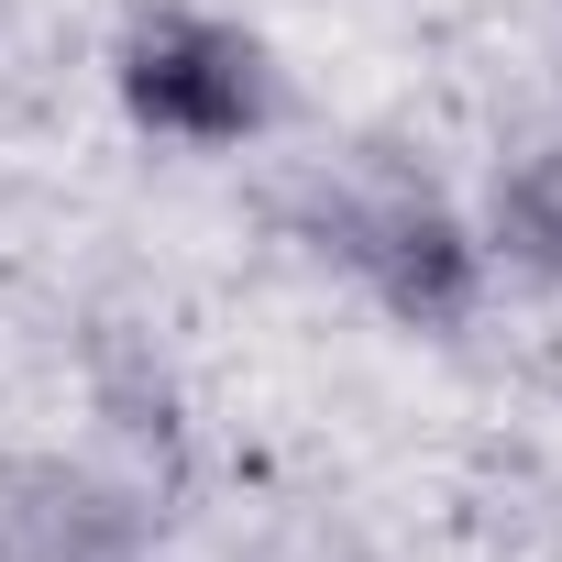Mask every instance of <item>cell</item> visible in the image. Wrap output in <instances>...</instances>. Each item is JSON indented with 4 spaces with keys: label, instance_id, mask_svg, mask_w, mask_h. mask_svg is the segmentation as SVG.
<instances>
[{
    "label": "cell",
    "instance_id": "1",
    "mask_svg": "<svg viewBox=\"0 0 562 562\" xmlns=\"http://www.w3.org/2000/svg\"><path fill=\"white\" fill-rule=\"evenodd\" d=\"M122 89H133L144 122L199 133V144L265 122V67H254V45L221 34V23H155V34L122 56Z\"/></svg>",
    "mask_w": 562,
    "mask_h": 562
},
{
    "label": "cell",
    "instance_id": "3",
    "mask_svg": "<svg viewBox=\"0 0 562 562\" xmlns=\"http://www.w3.org/2000/svg\"><path fill=\"white\" fill-rule=\"evenodd\" d=\"M496 232H507V254H518V265L562 276V155L507 166V188H496Z\"/></svg>",
    "mask_w": 562,
    "mask_h": 562
},
{
    "label": "cell",
    "instance_id": "2",
    "mask_svg": "<svg viewBox=\"0 0 562 562\" xmlns=\"http://www.w3.org/2000/svg\"><path fill=\"white\" fill-rule=\"evenodd\" d=\"M364 265H375V288H386V310L397 321H463V299H474V243L441 221V210H386L375 221V243H364Z\"/></svg>",
    "mask_w": 562,
    "mask_h": 562
}]
</instances>
